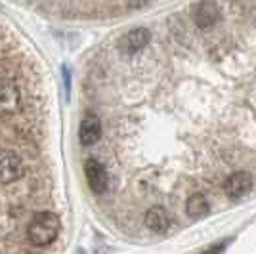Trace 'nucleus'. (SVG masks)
<instances>
[{
  "instance_id": "nucleus-6",
  "label": "nucleus",
  "mask_w": 256,
  "mask_h": 254,
  "mask_svg": "<svg viewBox=\"0 0 256 254\" xmlns=\"http://www.w3.org/2000/svg\"><path fill=\"white\" fill-rule=\"evenodd\" d=\"M150 42L148 29H132L120 38V50L124 54H136Z\"/></svg>"
},
{
  "instance_id": "nucleus-10",
  "label": "nucleus",
  "mask_w": 256,
  "mask_h": 254,
  "mask_svg": "<svg viewBox=\"0 0 256 254\" xmlns=\"http://www.w3.org/2000/svg\"><path fill=\"white\" fill-rule=\"evenodd\" d=\"M186 210L192 218H199V216H204L208 212V201L204 199V195L201 193H195L188 199V204H186Z\"/></svg>"
},
{
  "instance_id": "nucleus-4",
  "label": "nucleus",
  "mask_w": 256,
  "mask_h": 254,
  "mask_svg": "<svg viewBox=\"0 0 256 254\" xmlns=\"http://www.w3.org/2000/svg\"><path fill=\"white\" fill-rule=\"evenodd\" d=\"M218 18H220V10H218V6L214 4L212 0H203V2H199V4L195 6V10H193L195 25H197L199 29H203V31L214 27V23L218 22Z\"/></svg>"
},
{
  "instance_id": "nucleus-7",
  "label": "nucleus",
  "mask_w": 256,
  "mask_h": 254,
  "mask_svg": "<svg viewBox=\"0 0 256 254\" xmlns=\"http://www.w3.org/2000/svg\"><path fill=\"white\" fill-rule=\"evenodd\" d=\"M20 107V92L12 80H0V111L14 113Z\"/></svg>"
},
{
  "instance_id": "nucleus-11",
  "label": "nucleus",
  "mask_w": 256,
  "mask_h": 254,
  "mask_svg": "<svg viewBox=\"0 0 256 254\" xmlns=\"http://www.w3.org/2000/svg\"><path fill=\"white\" fill-rule=\"evenodd\" d=\"M224 246H226V243L216 244V246H210V248H208V252H204V254H220L222 250H224Z\"/></svg>"
},
{
  "instance_id": "nucleus-3",
  "label": "nucleus",
  "mask_w": 256,
  "mask_h": 254,
  "mask_svg": "<svg viewBox=\"0 0 256 254\" xmlns=\"http://www.w3.org/2000/svg\"><path fill=\"white\" fill-rule=\"evenodd\" d=\"M23 174L22 159L12 151H0V182L10 184Z\"/></svg>"
},
{
  "instance_id": "nucleus-9",
  "label": "nucleus",
  "mask_w": 256,
  "mask_h": 254,
  "mask_svg": "<svg viewBox=\"0 0 256 254\" xmlns=\"http://www.w3.org/2000/svg\"><path fill=\"white\" fill-rule=\"evenodd\" d=\"M146 226L150 228L151 232L164 233L170 228V216H168V212L164 210V208L155 206V208L148 210V214H146Z\"/></svg>"
},
{
  "instance_id": "nucleus-5",
  "label": "nucleus",
  "mask_w": 256,
  "mask_h": 254,
  "mask_svg": "<svg viewBox=\"0 0 256 254\" xmlns=\"http://www.w3.org/2000/svg\"><path fill=\"white\" fill-rule=\"evenodd\" d=\"M226 195L232 199H239L252 190V176L248 172H235L224 184Z\"/></svg>"
},
{
  "instance_id": "nucleus-2",
  "label": "nucleus",
  "mask_w": 256,
  "mask_h": 254,
  "mask_svg": "<svg viewBox=\"0 0 256 254\" xmlns=\"http://www.w3.org/2000/svg\"><path fill=\"white\" fill-rule=\"evenodd\" d=\"M84 174L86 182L90 186V190L94 193H104L109 186V176H107V170L104 168V164L96 159H88L84 164Z\"/></svg>"
},
{
  "instance_id": "nucleus-8",
  "label": "nucleus",
  "mask_w": 256,
  "mask_h": 254,
  "mask_svg": "<svg viewBox=\"0 0 256 254\" xmlns=\"http://www.w3.org/2000/svg\"><path fill=\"white\" fill-rule=\"evenodd\" d=\"M78 138H80L82 146H92L102 138V122H100L98 116L90 115L82 118L80 128H78Z\"/></svg>"
},
{
  "instance_id": "nucleus-1",
  "label": "nucleus",
  "mask_w": 256,
  "mask_h": 254,
  "mask_svg": "<svg viewBox=\"0 0 256 254\" xmlns=\"http://www.w3.org/2000/svg\"><path fill=\"white\" fill-rule=\"evenodd\" d=\"M60 233V218L54 212H38L34 214L29 226V239L36 246H46Z\"/></svg>"
}]
</instances>
